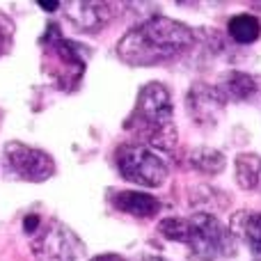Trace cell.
Masks as SVG:
<instances>
[{"label": "cell", "mask_w": 261, "mask_h": 261, "mask_svg": "<svg viewBox=\"0 0 261 261\" xmlns=\"http://www.w3.org/2000/svg\"><path fill=\"white\" fill-rule=\"evenodd\" d=\"M113 204L119 208V211L128 213V216H135V218H153L158 211H161V202H158L153 195L135 193V190L117 193L113 197Z\"/></svg>", "instance_id": "obj_9"}, {"label": "cell", "mask_w": 261, "mask_h": 261, "mask_svg": "<svg viewBox=\"0 0 261 261\" xmlns=\"http://www.w3.org/2000/svg\"><path fill=\"white\" fill-rule=\"evenodd\" d=\"M119 174L126 181H133L144 188H158L165 184L170 167L158 151L144 144H126L117 151Z\"/></svg>", "instance_id": "obj_4"}, {"label": "cell", "mask_w": 261, "mask_h": 261, "mask_svg": "<svg viewBox=\"0 0 261 261\" xmlns=\"http://www.w3.org/2000/svg\"><path fill=\"white\" fill-rule=\"evenodd\" d=\"M67 16L76 28L85 32H96L110 21V7L106 3H69Z\"/></svg>", "instance_id": "obj_7"}, {"label": "cell", "mask_w": 261, "mask_h": 261, "mask_svg": "<svg viewBox=\"0 0 261 261\" xmlns=\"http://www.w3.org/2000/svg\"><path fill=\"white\" fill-rule=\"evenodd\" d=\"M165 239L184 243L199 261H220L236 252V239L229 227L211 213H195L188 218H167L158 225Z\"/></svg>", "instance_id": "obj_2"}, {"label": "cell", "mask_w": 261, "mask_h": 261, "mask_svg": "<svg viewBox=\"0 0 261 261\" xmlns=\"http://www.w3.org/2000/svg\"><path fill=\"white\" fill-rule=\"evenodd\" d=\"M218 96L225 101H245L257 92V83H254L252 76L248 73H241V71H231L222 78V83L216 87Z\"/></svg>", "instance_id": "obj_10"}, {"label": "cell", "mask_w": 261, "mask_h": 261, "mask_svg": "<svg viewBox=\"0 0 261 261\" xmlns=\"http://www.w3.org/2000/svg\"><path fill=\"white\" fill-rule=\"evenodd\" d=\"M12 41H14V25H12V21L0 12V58H3L5 53H9Z\"/></svg>", "instance_id": "obj_14"}, {"label": "cell", "mask_w": 261, "mask_h": 261, "mask_svg": "<svg viewBox=\"0 0 261 261\" xmlns=\"http://www.w3.org/2000/svg\"><path fill=\"white\" fill-rule=\"evenodd\" d=\"M172 94L163 83H147L138 94V103H135V119L144 124L147 133L151 135V142L165 144L163 135L170 138L174 135V126H172Z\"/></svg>", "instance_id": "obj_3"}, {"label": "cell", "mask_w": 261, "mask_h": 261, "mask_svg": "<svg viewBox=\"0 0 261 261\" xmlns=\"http://www.w3.org/2000/svg\"><path fill=\"white\" fill-rule=\"evenodd\" d=\"M227 30H229L231 39L239 41V44H252L261 35V21L252 14H236L229 21Z\"/></svg>", "instance_id": "obj_11"}, {"label": "cell", "mask_w": 261, "mask_h": 261, "mask_svg": "<svg viewBox=\"0 0 261 261\" xmlns=\"http://www.w3.org/2000/svg\"><path fill=\"white\" fill-rule=\"evenodd\" d=\"M41 9H46V12H55V9L60 7V3H39Z\"/></svg>", "instance_id": "obj_16"}, {"label": "cell", "mask_w": 261, "mask_h": 261, "mask_svg": "<svg viewBox=\"0 0 261 261\" xmlns=\"http://www.w3.org/2000/svg\"><path fill=\"white\" fill-rule=\"evenodd\" d=\"M190 46L193 30L188 25L167 16H151L119 39L117 55L130 67H151L186 53Z\"/></svg>", "instance_id": "obj_1"}, {"label": "cell", "mask_w": 261, "mask_h": 261, "mask_svg": "<svg viewBox=\"0 0 261 261\" xmlns=\"http://www.w3.org/2000/svg\"><path fill=\"white\" fill-rule=\"evenodd\" d=\"M5 163L7 170L21 181H46L55 174V163L41 149H35L23 142H7L5 147Z\"/></svg>", "instance_id": "obj_6"}, {"label": "cell", "mask_w": 261, "mask_h": 261, "mask_svg": "<svg viewBox=\"0 0 261 261\" xmlns=\"http://www.w3.org/2000/svg\"><path fill=\"white\" fill-rule=\"evenodd\" d=\"M236 179L243 188H254L261 179V158L254 153H241L236 158Z\"/></svg>", "instance_id": "obj_12"}, {"label": "cell", "mask_w": 261, "mask_h": 261, "mask_svg": "<svg viewBox=\"0 0 261 261\" xmlns=\"http://www.w3.org/2000/svg\"><path fill=\"white\" fill-rule=\"evenodd\" d=\"M190 165H193L195 170L204 172V174H218V172L225 167V156H222L218 149L202 147L190 153Z\"/></svg>", "instance_id": "obj_13"}, {"label": "cell", "mask_w": 261, "mask_h": 261, "mask_svg": "<svg viewBox=\"0 0 261 261\" xmlns=\"http://www.w3.org/2000/svg\"><path fill=\"white\" fill-rule=\"evenodd\" d=\"M90 261H126V259L119 257V254H99V257H94Z\"/></svg>", "instance_id": "obj_15"}, {"label": "cell", "mask_w": 261, "mask_h": 261, "mask_svg": "<svg viewBox=\"0 0 261 261\" xmlns=\"http://www.w3.org/2000/svg\"><path fill=\"white\" fill-rule=\"evenodd\" d=\"M32 252L37 261H76L83 254V243L67 225L50 222L35 234Z\"/></svg>", "instance_id": "obj_5"}, {"label": "cell", "mask_w": 261, "mask_h": 261, "mask_svg": "<svg viewBox=\"0 0 261 261\" xmlns=\"http://www.w3.org/2000/svg\"><path fill=\"white\" fill-rule=\"evenodd\" d=\"M229 231L234 234V239H241L250 248V252L261 259V213L259 211L236 213Z\"/></svg>", "instance_id": "obj_8"}]
</instances>
